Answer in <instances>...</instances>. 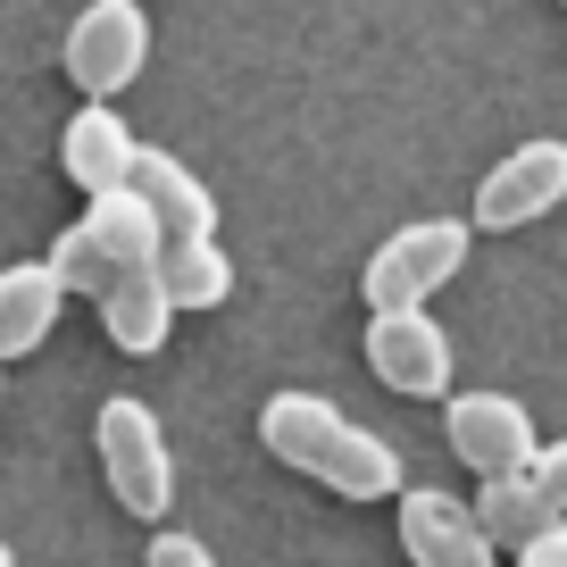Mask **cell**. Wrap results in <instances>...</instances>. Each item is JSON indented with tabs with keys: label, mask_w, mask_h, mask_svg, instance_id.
Masks as SVG:
<instances>
[{
	"label": "cell",
	"mask_w": 567,
	"mask_h": 567,
	"mask_svg": "<svg viewBox=\"0 0 567 567\" xmlns=\"http://www.w3.org/2000/svg\"><path fill=\"white\" fill-rule=\"evenodd\" d=\"M134 184L151 209H159V226H167V243H193V234H217V200H209V184L193 176V167L176 159V151H151L142 142V159H134Z\"/></svg>",
	"instance_id": "7c38bea8"
},
{
	"label": "cell",
	"mask_w": 567,
	"mask_h": 567,
	"mask_svg": "<svg viewBox=\"0 0 567 567\" xmlns=\"http://www.w3.org/2000/svg\"><path fill=\"white\" fill-rule=\"evenodd\" d=\"M0 384H9V359H0Z\"/></svg>",
	"instance_id": "44dd1931"
},
{
	"label": "cell",
	"mask_w": 567,
	"mask_h": 567,
	"mask_svg": "<svg viewBox=\"0 0 567 567\" xmlns=\"http://www.w3.org/2000/svg\"><path fill=\"white\" fill-rule=\"evenodd\" d=\"M534 476H543V484H550V501L567 509V443H550L543 460H534Z\"/></svg>",
	"instance_id": "d6986e66"
},
{
	"label": "cell",
	"mask_w": 567,
	"mask_h": 567,
	"mask_svg": "<svg viewBox=\"0 0 567 567\" xmlns=\"http://www.w3.org/2000/svg\"><path fill=\"white\" fill-rule=\"evenodd\" d=\"M559 9H567V0H559Z\"/></svg>",
	"instance_id": "7402d4cb"
},
{
	"label": "cell",
	"mask_w": 567,
	"mask_h": 567,
	"mask_svg": "<svg viewBox=\"0 0 567 567\" xmlns=\"http://www.w3.org/2000/svg\"><path fill=\"white\" fill-rule=\"evenodd\" d=\"M159 276H167V292H176V309H226V292H234V259L217 250V234L167 243L159 250Z\"/></svg>",
	"instance_id": "9a60e30c"
},
{
	"label": "cell",
	"mask_w": 567,
	"mask_h": 567,
	"mask_svg": "<svg viewBox=\"0 0 567 567\" xmlns=\"http://www.w3.org/2000/svg\"><path fill=\"white\" fill-rule=\"evenodd\" d=\"M401 550H409V567H493L501 559L476 501H460V493H401Z\"/></svg>",
	"instance_id": "ba28073f"
},
{
	"label": "cell",
	"mask_w": 567,
	"mask_h": 567,
	"mask_svg": "<svg viewBox=\"0 0 567 567\" xmlns=\"http://www.w3.org/2000/svg\"><path fill=\"white\" fill-rule=\"evenodd\" d=\"M443 434H451V451H460L476 476H517V467L543 460L526 401H509V392H451L443 401Z\"/></svg>",
	"instance_id": "8992f818"
},
{
	"label": "cell",
	"mask_w": 567,
	"mask_h": 567,
	"mask_svg": "<svg viewBox=\"0 0 567 567\" xmlns=\"http://www.w3.org/2000/svg\"><path fill=\"white\" fill-rule=\"evenodd\" d=\"M467 243H476V226H460V217H417V226H401L392 243H375L368 276H359L368 309H425L467 267Z\"/></svg>",
	"instance_id": "3957f363"
},
{
	"label": "cell",
	"mask_w": 567,
	"mask_h": 567,
	"mask_svg": "<svg viewBox=\"0 0 567 567\" xmlns=\"http://www.w3.org/2000/svg\"><path fill=\"white\" fill-rule=\"evenodd\" d=\"M92 443H101V476H109V493H117V509L167 517V501H176V460H167V434H159V417H151V401H134V392L101 401Z\"/></svg>",
	"instance_id": "7a4b0ae2"
},
{
	"label": "cell",
	"mask_w": 567,
	"mask_h": 567,
	"mask_svg": "<svg viewBox=\"0 0 567 567\" xmlns=\"http://www.w3.org/2000/svg\"><path fill=\"white\" fill-rule=\"evenodd\" d=\"M476 517H484V534H493L501 550H526L534 534L567 526V509L550 501V484L534 476V467H517V476H484V493H476Z\"/></svg>",
	"instance_id": "4fadbf2b"
},
{
	"label": "cell",
	"mask_w": 567,
	"mask_h": 567,
	"mask_svg": "<svg viewBox=\"0 0 567 567\" xmlns=\"http://www.w3.org/2000/svg\"><path fill=\"white\" fill-rule=\"evenodd\" d=\"M259 443H267V460H284L292 476H318L326 493H342V501H392L401 493L392 443H375L368 425H351L334 401H318V392H276V401L259 409Z\"/></svg>",
	"instance_id": "6da1fadb"
},
{
	"label": "cell",
	"mask_w": 567,
	"mask_h": 567,
	"mask_svg": "<svg viewBox=\"0 0 567 567\" xmlns=\"http://www.w3.org/2000/svg\"><path fill=\"white\" fill-rule=\"evenodd\" d=\"M0 567H18V550H9V543H0Z\"/></svg>",
	"instance_id": "ffe728a7"
},
{
	"label": "cell",
	"mask_w": 567,
	"mask_h": 567,
	"mask_svg": "<svg viewBox=\"0 0 567 567\" xmlns=\"http://www.w3.org/2000/svg\"><path fill=\"white\" fill-rule=\"evenodd\" d=\"M51 267H59V276H68V292H84V301H101L109 284L125 276V267H117V259H109V250H101V234H92L84 217H75V226H68V234H59V243H51Z\"/></svg>",
	"instance_id": "2e32d148"
},
{
	"label": "cell",
	"mask_w": 567,
	"mask_h": 567,
	"mask_svg": "<svg viewBox=\"0 0 567 567\" xmlns=\"http://www.w3.org/2000/svg\"><path fill=\"white\" fill-rule=\"evenodd\" d=\"M59 309H68V276L51 259H18L0 267V359H25L51 342Z\"/></svg>",
	"instance_id": "30bf717a"
},
{
	"label": "cell",
	"mask_w": 567,
	"mask_h": 567,
	"mask_svg": "<svg viewBox=\"0 0 567 567\" xmlns=\"http://www.w3.org/2000/svg\"><path fill=\"white\" fill-rule=\"evenodd\" d=\"M509 567H567V526H550V534H534L526 550H509Z\"/></svg>",
	"instance_id": "ac0fdd59"
},
{
	"label": "cell",
	"mask_w": 567,
	"mask_h": 567,
	"mask_svg": "<svg viewBox=\"0 0 567 567\" xmlns=\"http://www.w3.org/2000/svg\"><path fill=\"white\" fill-rule=\"evenodd\" d=\"M59 68H68V84L84 101H117L151 68V18H142V0H92V9H75Z\"/></svg>",
	"instance_id": "277c9868"
},
{
	"label": "cell",
	"mask_w": 567,
	"mask_h": 567,
	"mask_svg": "<svg viewBox=\"0 0 567 567\" xmlns=\"http://www.w3.org/2000/svg\"><path fill=\"white\" fill-rule=\"evenodd\" d=\"M134 159H142V142H134V125L117 117L109 101H84L68 117V134H59V167H68V184L75 193H117L125 176H134Z\"/></svg>",
	"instance_id": "9c48e42d"
},
{
	"label": "cell",
	"mask_w": 567,
	"mask_h": 567,
	"mask_svg": "<svg viewBox=\"0 0 567 567\" xmlns=\"http://www.w3.org/2000/svg\"><path fill=\"white\" fill-rule=\"evenodd\" d=\"M101 326H109V342H117L125 359L167 351V326H176V292H167V276H159V267H125V276L101 292Z\"/></svg>",
	"instance_id": "8fae6325"
},
{
	"label": "cell",
	"mask_w": 567,
	"mask_h": 567,
	"mask_svg": "<svg viewBox=\"0 0 567 567\" xmlns=\"http://www.w3.org/2000/svg\"><path fill=\"white\" fill-rule=\"evenodd\" d=\"M142 567H217V559H209V543H193V534H151Z\"/></svg>",
	"instance_id": "e0dca14e"
},
{
	"label": "cell",
	"mask_w": 567,
	"mask_h": 567,
	"mask_svg": "<svg viewBox=\"0 0 567 567\" xmlns=\"http://www.w3.org/2000/svg\"><path fill=\"white\" fill-rule=\"evenodd\" d=\"M559 200H567V142L534 134L476 184V226L484 234H517V226H534V217H550Z\"/></svg>",
	"instance_id": "5b68a950"
},
{
	"label": "cell",
	"mask_w": 567,
	"mask_h": 567,
	"mask_svg": "<svg viewBox=\"0 0 567 567\" xmlns=\"http://www.w3.org/2000/svg\"><path fill=\"white\" fill-rule=\"evenodd\" d=\"M84 226L101 234V250L117 267H159V250H167V226H159V209L134 193V184H117V193H92V209H84Z\"/></svg>",
	"instance_id": "5bb4252c"
},
{
	"label": "cell",
	"mask_w": 567,
	"mask_h": 567,
	"mask_svg": "<svg viewBox=\"0 0 567 567\" xmlns=\"http://www.w3.org/2000/svg\"><path fill=\"white\" fill-rule=\"evenodd\" d=\"M368 368H375V384L409 392V401H451V334L425 309H375Z\"/></svg>",
	"instance_id": "52a82bcc"
}]
</instances>
